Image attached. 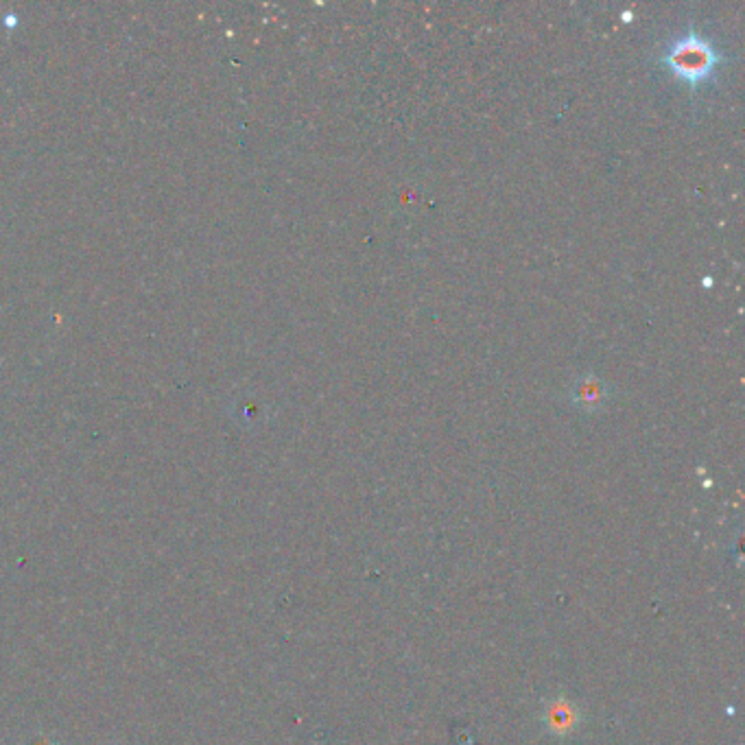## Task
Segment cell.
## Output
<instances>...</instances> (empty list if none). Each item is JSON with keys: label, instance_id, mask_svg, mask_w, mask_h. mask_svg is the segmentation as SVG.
Masks as SVG:
<instances>
[{"label": "cell", "instance_id": "1", "mask_svg": "<svg viewBox=\"0 0 745 745\" xmlns=\"http://www.w3.org/2000/svg\"><path fill=\"white\" fill-rule=\"evenodd\" d=\"M719 62L721 57L713 49V44L697 33L682 35V38L673 42L669 46V51L665 53V64L678 77L689 81L691 86L704 84V81L713 75V70Z\"/></svg>", "mask_w": 745, "mask_h": 745}, {"label": "cell", "instance_id": "2", "mask_svg": "<svg viewBox=\"0 0 745 745\" xmlns=\"http://www.w3.org/2000/svg\"><path fill=\"white\" fill-rule=\"evenodd\" d=\"M573 396L577 400V405H582L586 409H595L601 405V400H603V383L593 376H586L575 385Z\"/></svg>", "mask_w": 745, "mask_h": 745}]
</instances>
